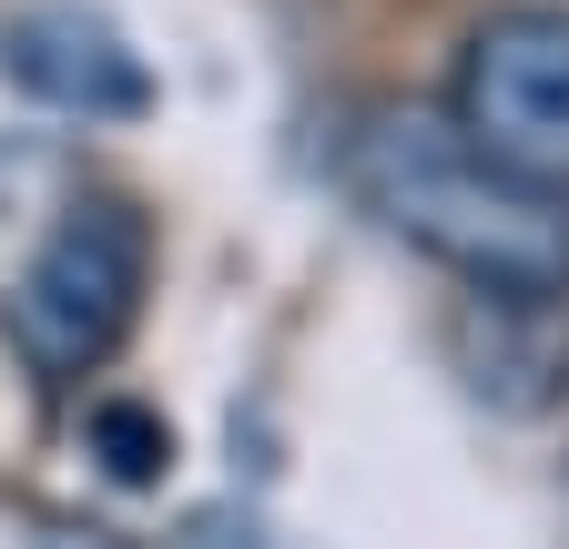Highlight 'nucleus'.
Masks as SVG:
<instances>
[{"label": "nucleus", "instance_id": "obj_3", "mask_svg": "<svg viewBox=\"0 0 569 549\" xmlns=\"http://www.w3.org/2000/svg\"><path fill=\"white\" fill-rule=\"evenodd\" d=\"M448 122L488 163L569 193V11L559 0H509L458 41Z\"/></svg>", "mask_w": 569, "mask_h": 549}, {"label": "nucleus", "instance_id": "obj_2", "mask_svg": "<svg viewBox=\"0 0 569 549\" xmlns=\"http://www.w3.org/2000/svg\"><path fill=\"white\" fill-rule=\"evenodd\" d=\"M142 286H153V224H142L122 193H92L31 244V264L11 274V296H0V326H11L31 377L82 387L132 336Z\"/></svg>", "mask_w": 569, "mask_h": 549}, {"label": "nucleus", "instance_id": "obj_4", "mask_svg": "<svg viewBox=\"0 0 569 549\" xmlns=\"http://www.w3.org/2000/svg\"><path fill=\"white\" fill-rule=\"evenodd\" d=\"M0 72H11L31 102L82 112V122L153 112V72H142V51L102 11H82V0H31V11H11V21H0Z\"/></svg>", "mask_w": 569, "mask_h": 549}, {"label": "nucleus", "instance_id": "obj_6", "mask_svg": "<svg viewBox=\"0 0 569 549\" xmlns=\"http://www.w3.org/2000/svg\"><path fill=\"white\" fill-rule=\"evenodd\" d=\"M51 549H112V539H92V529H82V539H51Z\"/></svg>", "mask_w": 569, "mask_h": 549}, {"label": "nucleus", "instance_id": "obj_1", "mask_svg": "<svg viewBox=\"0 0 569 549\" xmlns=\"http://www.w3.org/2000/svg\"><path fill=\"white\" fill-rule=\"evenodd\" d=\"M346 183L356 203L417 254H438L458 286L498 306L569 296V193L488 163L458 122L438 112H367L346 132Z\"/></svg>", "mask_w": 569, "mask_h": 549}, {"label": "nucleus", "instance_id": "obj_5", "mask_svg": "<svg viewBox=\"0 0 569 549\" xmlns=\"http://www.w3.org/2000/svg\"><path fill=\"white\" fill-rule=\"evenodd\" d=\"M82 448L102 458V478H122V489H153V478L173 468V428H163L142 397H92Z\"/></svg>", "mask_w": 569, "mask_h": 549}]
</instances>
